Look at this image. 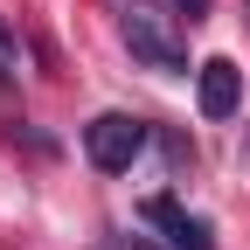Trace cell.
Here are the masks:
<instances>
[{"instance_id":"6da1fadb","label":"cell","mask_w":250,"mask_h":250,"mask_svg":"<svg viewBox=\"0 0 250 250\" xmlns=\"http://www.w3.org/2000/svg\"><path fill=\"white\" fill-rule=\"evenodd\" d=\"M118 35H125V49H132V62H146V70H160V77H181V70H188V42L174 35L167 14L125 7V14H118Z\"/></svg>"},{"instance_id":"7a4b0ae2","label":"cell","mask_w":250,"mask_h":250,"mask_svg":"<svg viewBox=\"0 0 250 250\" xmlns=\"http://www.w3.org/2000/svg\"><path fill=\"white\" fill-rule=\"evenodd\" d=\"M146 139H153V125L132 118V111H98V118L83 125V153H90L98 174H125V167L146 153Z\"/></svg>"},{"instance_id":"3957f363","label":"cell","mask_w":250,"mask_h":250,"mask_svg":"<svg viewBox=\"0 0 250 250\" xmlns=\"http://www.w3.org/2000/svg\"><path fill=\"white\" fill-rule=\"evenodd\" d=\"M195 104H202V118H236V104H243V70L229 56H208L202 70H195Z\"/></svg>"},{"instance_id":"277c9868","label":"cell","mask_w":250,"mask_h":250,"mask_svg":"<svg viewBox=\"0 0 250 250\" xmlns=\"http://www.w3.org/2000/svg\"><path fill=\"white\" fill-rule=\"evenodd\" d=\"M139 215H146L153 229H167V243H174V250H215V243H208V223H202V215H188L174 195H153V202H139Z\"/></svg>"},{"instance_id":"5b68a950","label":"cell","mask_w":250,"mask_h":250,"mask_svg":"<svg viewBox=\"0 0 250 250\" xmlns=\"http://www.w3.org/2000/svg\"><path fill=\"white\" fill-rule=\"evenodd\" d=\"M28 77V49H21V35L7 21H0V83H21Z\"/></svg>"},{"instance_id":"8992f818","label":"cell","mask_w":250,"mask_h":250,"mask_svg":"<svg viewBox=\"0 0 250 250\" xmlns=\"http://www.w3.org/2000/svg\"><path fill=\"white\" fill-rule=\"evenodd\" d=\"M160 146H167V167H195V146H188L181 132H160Z\"/></svg>"},{"instance_id":"52a82bcc","label":"cell","mask_w":250,"mask_h":250,"mask_svg":"<svg viewBox=\"0 0 250 250\" xmlns=\"http://www.w3.org/2000/svg\"><path fill=\"white\" fill-rule=\"evenodd\" d=\"M174 7H181V14H188V21H202V14H208V7H215V0H174Z\"/></svg>"},{"instance_id":"ba28073f","label":"cell","mask_w":250,"mask_h":250,"mask_svg":"<svg viewBox=\"0 0 250 250\" xmlns=\"http://www.w3.org/2000/svg\"><path fill=\"white\" fill-rule=\"evenodd\" d=\"M132 250H153V243H139V236H132Z\"/></svg>"}]
</instances>
